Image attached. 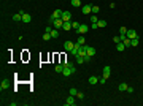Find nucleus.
Returning <instances> with one entry per match:
<instances>
[{
    "label": "nucleus",
    "mask_w": 143,
    "mask_h": 106,
    "mask_svg": "<svg viewBox=\"0 0 143 106\" xmlns=\"http://www.w3.org/2000/svg\"><path fill=\"white\" fill-rule=\"evenodd\" d=\"M97 25H99V27H107V21H105V19H99Z\"/></svg>",
    "instance_id": "obj_24"
},
{
    "label": "nucleus",
    "mask_w": 143,
    "mask_h": 106,
    "mask_svg": "<svg viewBox=\"0 0 143 106\" xmlns=\"http://www.w3.org/2000/svg\"><path fill=\"white\" fill-rule=\"evenodd\" d=\"M76 63H79V65H81V63H84V59H83L81 56H76Z\"/></svg>",
    "instance_id": "obj_30"
},
{
    "label": "nucleus",
    "mask_w": 143,
    "mask_h": 106,
    "mask_svg": "<svg viewBox=\"0 0 143 106\" xmlns=\"http://www.w3.org/2000/svg\"><path fill=\"white\" fill-rule=\"evenodd\" d=\"M49 33H51V38H57L59 37V30H57V29H51Z\"/></svg>",
    "instance_id": "obj_20"
},
{
    "label": "nucleus",
    "mask_w": 143,
    "mask_h": 106,
    "mask_svg": "<svg viewBox=\"0 0 143 106\" xmlns=\"http://www.w3.org/2000/svg\"><path fill=\"white\" fill-rule=\"evenodd\" d=\"M62 70H64V63L56 65V71H57V73H62Z\"/></svg>",
    "instance_id": "obj_29"
},
{
    "label": "nucleus",
    "mask_w": 143,
    "mask_h": 106,
    "mask_svg": "<svg viewBox=\"0 0 143 106\" xmlns=\"http://www.w3.org/2000/svg\"><path fill=\"white\" fill-rule=\"evenodd\" d=\"M60 19H62V21H72V13L70 11H62V16H60Z\"/></svg>",
    "instance_id": "obj_7"
},
{
    "label": "nucleus",
    "mask_w": 143,
    "mask_h": 106,
    "mask_svg": "<svg viewBox=\"0 0 143 106\" xmlns=\"http://www.w3.org/2000/svg\"><path fill=\"white\" fill-rule=\"evenodd\" d=\"M110 75H111V67H108V65H107L105 68H103V76H102V78L108 79V78H110Z\"/></svg>",
    "instance_id": "obj_9"
},
{
    "label": "nucleus",
    "mask_w": 143,
    "mask_h": 106,
    "mask_svg": "<svg viewBox=\"0 0 143 106\" xmlns=\"http://www.w3.org/2000/svg\"><path fill=\"white\" fill-rule=\"evenodd\" d=\"M62 29H64L65 32L72 30V29H73V27H72V21H65V22H64V25H62Z\"/></svg>",
    "instance_id": "obj_13"
},
{
    "label": "nucleus",
    "mask_w": 143,
    "mask_h": 106,
    "mask_svg": "<svg viewBox=\"0 0 143 106\" xmlns=\"http://www.w3.org/2000/svg\"><path fill=\"white\" fill-rule=\"evenodd\" d=\"M43 40H45V41L51 40V33H49V32H45V33H43Z\"/></svg>",
    "instance_id": "obj_28"
},
{
    "label": "nucleus",
    "mask_w": 143,
    "mask_h": 106,
    "mask_svg": "<svg viewBox=\"0 0 143 106\" xmlns=\"http://www.w3.org/2000/svg\"><path fill=\"white\" fill-rule=\"evenodd\" d=\"M87 32H89V25H84V24H81V25H79V29L76 30V33H78V35H86Z\"/></svg>",
    "instance_id": "obj_3"
},
{
    "label": "nucleus",
    "mask_w": 143,
    "mask_h": 106,
    "mask_svg": "<svg viewBox=\"0 0 143 106\" xmlns=\"http://www.w3.org/2000/svg\"><path fill=\"white\" fill-rule=\"evenodd\" d=\"M73 73H76V67H75V65H70V67L64 65V70H62V76H70V75H73Z\"/></svg>",
    "instance_id": "obj_1"
},
{
    "label": "nucleus",
    "mask_w": 143,
    "mask_h": 106,
    "mask_svg": "<svg viewBox=\"0 0 143 106\" xmlns=\"http://www.w3.org/2000/svg\"><path fill=\"white\" fill-rule=\"evenodd\" d=\"M72 6L79 8V6H81V0H72Z\"/></svg>",
    "instance_id": "obj_22"
},
{
    "label": "nucleus",
    "mask_w": 143,
    "mask_h": 106,
    "mask_svg": "<svg viewBox=\"0 0 143 106\" xmlns=\"http://www.w3.org/2000/svg\"><path fill=\"white\" fill-rule=\"evenodd\" d=\"M126 37H127V38H130V40H132V38H137L138 35H137V32L134 30V29H127V33H126Z\"/></svg>",
    "instance_id": "obj_8"
},
{
    "label": "nucleus",
    "mask_w": 143,
    "mask_h": 106,
    "mask_svg": "<svg viewBox=\"0 0 143 106\" xmlns=\"http://www.w3.org/2000/svg\"><path fill=\"white\" fill-rule=\"evenodd\" d=\"M8 87H10V82H8L7 79H5V81H2V82H0V90H7Z\"/></svg>",
    "instance_id": "obj_14"
},
{
    "label": "nucleus",
    "mask_w": 143,
    "mask_h": 106,
    "mask_svg": "<svg viewBox=\"0 0 143 106\" xmlns=\"http://www.w3.org/2000/svg\"><path fill=\"white\" fill-rule=\"evenodd\" d=\"M121 41L124 43V46H126V48H129V46H130V38H127V37H122V40H121Z\"/></svg>",
    "instance_id": "obj_19"
},
{
    "label": "nucleus",
    "mask_w": 143,
    "mask_h": 106,
    "mask_svg": "<svg viewBox=\"0 0 143 106\" xmlns=\"http://www.w3.org/2000/svg\"><path fill=\"white\" fill-rule=\"evenodd\" d=\"M116 49H118V51H124V49H126V46H124V43H122V41L116 43Z\"/></svg>",
    "instance_id": "obj_21"
},
{
    "label": "nucleus",
    "mask_w": 143,
    "mask_h": 106,
    "mask_svg": "<svg viewBox=\"0 0 143 106\" xmlns=\"http://www.w3.org/2000/svg\"><path fill=\"white\" fill-rule=\"evenodd\" d=\"M126 33H127V29H126V27H121L119 29V35L121 37H126Z\"/></svg>",
    "instance_id": "obj_25"
},
{
    "label": "nucleus",
    "mask_w": 143,
    "mask_h": 106,
    "mask_svg": "<svg viewBox=\"0 0 143 106\" xmlns=\"http://www.w3.org/2000/svg\"><path fill=\"white\" fill-rule=\"evenodd\" d=\"M68 94H70V95H75V97H76V94H78V90H76V89H73V87H72L70 90H68Z\"/></svg>",
    "instance_id": "obj_33"
},
{
    "label": "nucleus",
    "mask_w": 143,
    "mask_h": 106,
    "mask_svg": "<svg viewBox=\"0 0 143 106\" xmlns=\"http://www.w3.org/2000/svg\"><path fill=\"white\" fill-rule=\"evenodd\" d=\"M54 22V29H57V30H59V29H62V25H64V21H62V19H56V21H53Z\"/></svg>",
    "instance_id": "obj_10"
},
{
    "label": "nucleus",
    "mask_w": 143,
    "mask_h": 106,
    "mask_svg": "<svg viewBox=\"0 0 143 106\" xmlns=\"http://www.w3.org/2000/svg\"><path fill=\"white\" fill-rule=\"evenodd\" d=\"M76 98H78V100H83L84 98V94H83V92H78V94H76Z\"/></svg>",
    "instance_id": "obj_34"
},
{
    "label": "nucleus",
    "mask_w": 143,
    "mask_h": 106,
    "mask_svg": "<svg viewBox=\"0 0 143 106\" xmlns=\"http://www.w3.org/2000/svg\"><path fill=\"white\" fill-rule=\"evenodd\" d=\"M81 13L83 14H91L92 13V5H83L81 6Z\"/></svg>",
    "instance_id": "obj_5"
},
{
    "label": "nucleus",
    "mask_w": 143,
    "mask_h": 106,
    "mask_svg": "<svg viewBox=\"0 0 143 106\" xmlns=\"http://www.w3.org/2000/svg\"><path fill=\"white\" fill-rule=\"evenodd\" d=\"M86 52H87V56H91V57H94V56H95V49L92 48V46H89V48H87Z\"/></svg>",
    "instance_id": "obj_18"
},
{
    "label": "nucleus",
    "mask_w": 143,
    "mask_h": 106,
    "mask_svg": "<svg viewBox=\"0 0 143 106\" xmlns=\"http://www.w3.org/2000/svg\"><path fill=\"white\" fill-rule=\"evenodd\" d=\"M73 44H75V43H72V41H68V40H67V41L64 43V49H65V51H68V52H70V51L73 49Z\"/></svg>",
    "instance_id": "obj_11"
},
{
    "label": "nucleus",
    "mask_w": 143,
    "mask_h": 106,
    "mask_svg": "<svg viewBox=\"0 0 143 106\" xmlns=\"http://www.w3.org/2000/svg\"><path fill=\"white\" fill-rule=\"evenodd\" d=\"M100 11V8L97 6V5H94V6H92V14H95V13H99Z\"/></svg>",
    "instance_id": "obj_32"
},
{
    "label": "nucleus",
    "mask_w": 143,
    "mask_h": 106,
    "mask_svg": "<svg viewBox=\"0 0 143 106\" xmlns=\"http://www.w3.org/2000/svg\"><path fill=\"white\" fill-rule=\"evenodd\" d=\"M60 16H62V10H54V13L51 14V22L56 21V19H59Z\"/></svg>",
    "instance_id": "obj_6"
},
{
    "label": "nucleus",
    "mask_w": 143,
    "mask_h": 106,
    "mask_svg": "<svg viewBox=\"0 0 143 106\" xmlns=\"http://www.w3.org/2000/svg\"><path fill=\"white\" fill-rule=\"evenodd\" d=\"M127 87H129V86L126 82H121L119 86H118V90H119V92H126V90H127Z\"/></svg>",
    "instance_id": "obj_16"
},
{
    "label": "nucleus",
    "mask_w": 143,
    "mask_h": 106,
    "mask_svg": "<svg viewBox=\"0 0 143 106\" xmlns=\"http://www.w3.org/2000/svg\"><path fill=\"white\" fill-rule=\"evenodd\" d=\"M76 43H79V44L83 46L84 43H86V38H84V37H79V38H78V41H76Z\"/></svg>",
    "instance_id": "obj_31"
},
{
    "label": "nucleus",
    "mask_w": 143,
    "mask_h": 106,
    "mask_svg": "<svg viewBox=\"0 0 143 106\" xmlns=\"http://www.w3.org/2000/svg\"><path fill=\"white\" fill-rule=\"evenodd\" d=\"M13 21H14V22H19V21H22V11L16 13V14L13 16Z\"/></svg>",
    "instance_id": "obj_15"
},
{
    "label": "nucleus",
    "mask_w": 143,
    "mask_h": 106,
    "mask_svg": "<svg viewBox=\"0 0 143 106\" xmlns=\"http://www.w3.org/2000/svg\"><path fill=\"white\" fill-rule=\"evenodd\" d=\"M83 59H84V63H87V62H91V59H92V57H91V56H87V54H86V56H84Z\"/></svg>",
    "instance_id": "obj_35"
},
{
    "label": "nucleus",
    "mask_w": 143,
    "mask_h": 106,
    "mask_svg": "<svg viewBox=\"0 0 143 106\" xmlns=\"http://www.w3.org/2000/svg\"><path fill=\"white\" fill-rule=\"evenodd\" d=\"M76 105V97L75 95H68L67 101H65V106H75Z\"/></svg>",
    "instance_id": "obj_2"
},
{
    "label": "nucleus",
    "mask_w": 143,
    "mask_h": 106,
    "mask_svg": "<svg viewBox=\"0 0 143 106\" xmlns=\"http://www.w3.org/2000/svg\"><path fill=\"white\" fill-rule=\"evenodd\" d=\"M30 21H32V16L29 14V13H24L22 11V22H26V24H29Z\"/></svg>",
    "instance_id": "obj_12"
},
{
    "label": "nucleus",
    "mask_w": 143,
    "mask_h": 106,
    "mask_svg": "<svg viewBox=\"0 0 143 106\" xmlns=\"http://www.w3.org/2000/svg\"><path fill=\"white\" fill-rule=\"evenodd\" d=\"M97 22H99V18L95 14H92L91 16V24H97Z\"/></svg>",
    "instance_id": "obj_26"
},
{
    "label": "nucleus",
    "mask_w": 143,
    "mask_h": 106,
    "mask_svg": "<svg viewBox=\"0 0 143 106\" xmlns=\"http://www.w3.org/2000/svg\"><path fill=\"white\" fill-rule=\"evenodd\" d=\"M79 51H81V44H79V43H75V44H73V49L70 51V54L76 57V56L79 54Z\"/></svg>",
    "instance_id": "obj_4"
},
{
    "label": "nucleus",
    "mask_w": 143,
    "mask_h": 106,
    "mask_svg": "<svg viewBox=\"0 0 143 106\" xmlns=\"http://www.w3.org/2000/svg\"><path fill=\"white\" fill-rule=\"evenodd\" d=\"M130 46H134V48H135V46H138V37H137V38H132V40H130Z\"/></svg>",
    "instance_id": "obj_23"
},
{
    "label": "nucleus",
    "mask_w": 143,
    "mask_h": 106,
    "mask_svg": "<svg viewBox=\"0 0 143 106\" xmlns=\"http://www.w3.org/2000/svg\"><path fill=\"white\" fill-rule=\"evenodd\" d=\"M91 27H92V30H95V29H99L97 24H91Z\"/></svg>",
    "instance_id": "obj_37"
},
{
    "label": "nucleus",
    "mask_w": 143,
    "mask_h": 106,
    "mask_svg": "<svg viewBox=\"0 0 143 106\" xmlns=\"http://www.w3.org/2000/svg\"><path fill=\"white\" fill-rule=\"evenodd\" d=\"M87 81H89L91 86H94V84H99V78H97V76H91Z\"/></svg>",
    "instance_id": "obj_17"
},
{
    "label": "nucleus",
    "mask_w": 143,
    "mask_h": 106,
    "mask_svg": "<svg viewBox=\"0 0 143 106\" xmlns=\"http://www.w3.org/2000/svg\"><path fill=\"white\" fill-rule=\"evenodd\" d=\"M79 25H81L79 22H76V21H72V27H73L75 30H78V29H79Z\"/></svg>",
    "instance_id": "obj_27"
},
{
    "label": "nucleus",
    "mask_w": 143,
    "mask_h": 106,
    "mask_svg": "<svg viewBox=\"0 0 143 106\" xmlns=\"http://www.w3.org/2000/svg\"><path fill=\"white\" fill-rule=\"evenodd\" d=\"M121 40H122V37H121V35H119V37H114V38H113V41H114V43H119Z\"/></svg>",
    "instance_id": "obj_36"
}]
</instances>
